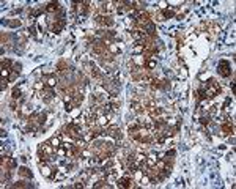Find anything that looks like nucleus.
Listing matches in <instances>:
<instances>
[{"mask_svg":"<svg viewBox=\"0 0 236 189\" xmlns=\"http://www.w3.org/2000/svg\"><path fill=\"white\" fill-rule=\"evenodd\" d=\"M17 76H19V73H16V71H13V73L10 74V77H8V80H10V82H13V80H16V79H17Z\"/></svg>","mask_w":236,"mask_h":189,"instance_id":"30","label":"nucleus"},{"mask_svg":"<svg viewBox=\"0 0 236 189\" xmlns=\"http://www.w3.org/2000/svg\"><path fill=\"white\" fill-rule=\"evenodd\" d=\"M175 155H176V151L173 150V148H170V150H167V151H165V155H164V156H165V158H169V156H170V158H173Z\"/></svg>","mask_w":236,"mask_h":189,"instance_id":"28","label":"nucleus"},{"mask_svg":"<svg viewBox=\"0 0 236 189\" xmlns=\"http://www.w3.org/2000/svg\"><path fill=\"white\" fill-rule=\"evenodd\" d=\"M39 96H41V99H43L44 102H51L54 98H55V90L44 85L43 88L39 90Z\"/></svg>","mask_w":236,"mask_h":189,"instance_id":"2","label":"nucleus"},{"mask_svg":"<svg viewBox=\"0 0 236 189\" xmlns=\"http://www.w3.org/2000/svg\"><path fill=\"white\" fill-rule=\"evenodd\" d=\"M74 187H77V189H82V187H85V181H82L80 180V183H76Z\"/></svg>","mask_w":236,"mask_h":189,"instance_id":"32","label":"nucleus"},{"mask_svg":"<svg viewBox=\"0 0 236 189\" xmlns=\"http://www.w3.org/2000/svg\"><path fill=\"white\" fill-rule=\"evenodd\" d=\"M115 24V20L110 17V16H104L102 17V25H106V27H112Z\"/></svg>","mask_w":236,"mask_h":189,"instance_id":"20","label":"nucleus"},{"mask_svg":"<svg viewBox=\"0 0 236 189\" xmlns=\"http://www.w3.org/2000/svg\"><path fill=\"white\" fill-rule=\"evenodd\" d=\"M230 102H231V98H227L225 102H224V109H228V106H230Z\"/></svg>","mask_w":236,"mask_h":189,"instance_id":"33","label":"nucleus"},{"mask_svg":"<svg viewBox=\"0 0 236 189\" xmlns=\"http://www.w3.org/2000/svg\"><path fill=\"white\" fill-rule=\"evenodd\" d=\"M162 19H170V17H173L175 16V11L173 10H170V8H162Z\"/></svg>","mask_w":236,"mask_h":189,"instance_id":"16","label":"nucleus"},{"mask_svg":"<svg viewBox=\"0 0 236 189\" xmlns=\"http://www.w3.org/2000/svg\"><path fill=\"white\" fill-rule=\"evenodd\" d=\"M104 134H107V136H110V137H113V139H116V140H121V139H123L121 131H120V128H118L116 124H110V126H107V128L104 129Z\"/></svg>","mask_w":236,"mask_h":189,"instance_id":"4","label":"nucleus"},{"mask_svg":"<svg viewBox=\"0 0 236 189\" xmlns=\"http://www.w3.org/2000/svg\"><path fill=\"white\" fill-rule=\"evenodd\" d=\"M151 183V180H150V175L148 173H143L142 175V178H140V186H147Z\"/></svg>","mask_w":236,"mask_h":189,"instance_id":"22","label":"nucleus"},{"mask_svg":"<svg viewBox=\"0 0 236 189\" xmlns=\"http://www.w3.org/2000/svg\"><path fill=\"white\" fill-rule=\"evenodd\" d=\"M222 132H224L225 136L233 134V123H231V120H228V121H224V123H222Z\"/></svg>","mask_w":236,"mask_h":189,"instance_id":"12","label":"nucleus"},{"mask_svg":"<svg viewBox=\"0 0 236 189\" xmlns=\"http://www.w3.org/2000/svg\"><path fill=\"white\" fill-rule=\"evenodd\" d=\"M65 25H66L65 17H55V19H54V22L51 24V30L55 32V33H60L61 30L65 29Z\"/></svg>","mask_w":236,"mask_h":189,"instance_id":"6","label":"nucleus"},{"mask_svg":"<svg viewBox=\"0 0 236 189\" xmlns=\"http://www.w3.org/2000/svg\"><path fill=\"white\" fill-rule=\"evenodd\" d=\"M0 164H2V169H16L17 167V161L14 158H8V156H2V159H0Z\"/></svg>","mask_w":236,"mask_h":189,"instance_id":"5","label":"nucleus"},{"mask_svg":"<svg viewBox=\"0 0 236 189\" xmlns=\"http://www.w3.org/2000/svg\"><path fill=\"white\" fill-rule=\"evenodd\" d=\"M17 99H11V104H10V107H11V110H16V107H17V102H16Z\"/></svg>","mask_w":236,"mask_h":189,"instance_id":"31","label":"nucleus"},{"mask_svg":"<svg viewBox=\"0 0 236 189\" xmlns=\"http://www.w3.org/2000/svg\"><path fill=\"white\" fill-rule=\"evenodd\" d=\"M82 101H84V93L79 92V93H76L74 96H71V102H73V106L74 107H77L82 104Z\"/></svg>","mask_w":236,"mask_h":189,"instance_id":"13","label":"nucleus"},{"mask_svg":"<svg viewBox=\"0 0 236 189\" xmlns=\"http://www.w3.org/2000/svg\"><path fill=\"white\" fill-rule=\"evenodd\" d=\"M43 83L46 87H51V88H55L58 85V77L55 74H44L43 76Z\"/></svg>","mask_w":236,"mask_h":189,"instance_id":"7","label":"nucleus"},{"mask_svg":"<svg viewBox=\"0 0 236 189\" xmlns=\"http://www.w3.org/2000/svg\"><path fill=\"white\" fill-rule=\"evenodd\" d=\"M55 155L57 156H60V158H66V155H68V150L65 148L63 145H60L57 150H55Z\"/></svg>","mask_w":236,"mask_h":189,"instance_id":"17","label":"nucleus"},{"mask_svg":"<svg viewBox=\"0 0 236 189\" xmlns=\"http://www.w3.org/2000/svg\"><path fill=\"white\" fill-rule=\"evenodd\" d=\"M17 172H19V175H20V177H22V178H27V180H32V177H33V175H32V172H30L29 169H27L25 165H24V167H20V169H19Z\"/></svg>","mask_w":236,"mask_h":189,"instance_id":"15","label":"nucleus"},{"mask_svg":"<svg viewBox=\"0 0 236 189\" xmlns=\"http://www.w3.org/2000/svg\"><path fill=\"white\" fill-rule=\"evenodd\" d=\"M32 184H29L27 181H19V183H16V184H13V187H30Z\"/></svg>","mask_w":236,"mask_h":189,"instance_id":"26","label":"nucleus"},{"mask_svg":"<svg viewBox=\"0 0 236 189\" xmlns=\"http://www.w3.org/2000/svg\"><path fill=\"white\" fill-rule=\"evenodd\" d=\"M8 25L13 27V29H16V27H20V20H19V19H17V20H16V19H14V20H10Z\"/></svg>","mask_w":236,"mask_h":189,"instance_id":"27","label":"nucleus"},{"mask_svg":"<svg viewBox=\"0 0 236 189\" xmlns=\"http://www.w3.org/2000/svg\"><path fill=\"white\" fill-rule=\"evenodd\" d=\"M113 11V3L112 2H104L101 6V13L102 16H110V13Z\"/></svg>","mask_w":236,"mask_h":189,"instance_id":"11","label":"nucleus"},{"mask_svg":"<svg viewBox=\"0 0 236 189\" xmlns=\"http://www.w3.org/2000/svg\"><path fill=\"white\" fill-rule=\"evenodd\" d=\"M44 10H46V13H49V14H55L57 11H61L58 2H51V3H47Z\"/></svg>","mask_w":236,"mask_h":189,"instance_id":"10","label":"nucleus"},{"mask_svg":"<svg viewBox=\"0 0 236 189\" xmlns=\"http://www.w3.org/2000/svg\"><path fill=\"white\" fill-rule=\"evenodd\" d=\"M55 69H57V73L68 71V63H66V61H58V63H57V66H55Z\"/></svg>","mask_w":236,"mask_h":189,"instance_id":"18","label":"nucleus"},{"mask_svg":"<svg viewBox=\"0 0 236 189\" xmlns=\"http://www.w3.org/2000/svg\"><path fill=\"white\" fill-rule=\"evenodd\" d=\"M143 68L154 69V68H156V60H154V58H147V61H145V66H143Z\"/></svg>","mask_w":236,"mask_h":189,"instance_id":"21","label":"nucleus"},{"mask_svg":"<svg viewBox=\"0 0 236 189\" xmlns=\"http://www.w3.org/2000/svg\"><path fill=\"white\" fill-rule=\"evenodd\" d=\"M92 172H93V170H84V172L80 173V180H82V181L90 180V177H92Z\"/></svg>","mask_w":236,"mask_h":189,"instance_id":"23","label":"nucleus"},{"mask_svg":"<svg viewBox=\"0 0 236 189\" xmlns=\"http://www.w3.org/2000/svg\"><path fill=\"white\" fill-rule=\"evenodd\" d=\"M210 121H211V117L208 115V114L203 115V117H200V123H202L203 126H208V124H210Z\"/></svg>","mask_w":236,"mask_h":189,"instance_id":"24","label":"nucleus"},{"mask_svg":"<svg viewBox=\"0 0 236 189\" xmlns=\"http://www.w3.org/2000/svg\"><path fill=\"white\" fill-rule=\"evenodd\" d=\"M8 82H10L8 79H5V77L2 79V83H0V90H2V92H3V90L6 88V85H8Z\"/></svg>","mask_w":236,"mask_h":189,"instance_id":"29","label":"nucleus"},{"mask_svg":"<svg viewBox=\"0 0 236 189\" xmlns=\"http://www.w3.org/2000/svg\"><path fill=\"white\" fill-rule=\"evenodd\" d=\"M39 172L41 175H44L46 178H51V180H54L55 175H57V170H54L47 162H39Z\"/></svg>","mask_w":236,"mask_h":189,"instance_id":"3","label":"nucleus"},{"mask_svg":"<svg viewBox=\"0 0 236 189\" xmlns=\"http://www.w3.org/2000/svg\"><path fill=\"white\" fill-rule=\"evenodd\" d=\"M49 142H51V145L54 146V148H55V150H57V148H58V146L61 145V139H60L58 136H55V137H52V139H51V140H49Z\"/></svg>","mask_w":236,"mask_h":189,"instance_id":"19","label":"nucleus"},{"mask_svg":"<svg viewBox=\"0 0 236 189\" xmlns=\"http://www.w3.org/2000/svg\"><path fill=\"white\" fill-rule=\"evenodd\" d=\"M110 115H112V114H109V115H106V114H102V115H99V117H98V124L101 126V128H104V126H107V124H109V120H110Z\"/></svg>","mask_w":236,"mask_h":189,"instance_id":"14","label":"nucleus"},{"mask_svg":"<svg viewBox=\"0 0 236 189\" xmlns=\"http://www.w3.org/2000/svg\"><path fill=\"white\" fill-rule=\"evenodd\" d=\"M217 71H219V74L222 76V77H230V76H231V65H230V61L220 60L219 65H217Z\"/></svg>","mask_w":236,"mask_h":189,"instance_id":"1","label":"nucleus"},{"mask_svg":"<svg viewBox=\"0 0 236 189\" xmlns=\"http://www.w3.org/2000/svg\"><path fill=\"white\" fill-rule=\"evenodd\" d=\"M25 88H27L25 83H19V85H16L14 88H13V92H11V99H19V98H22V93L25 92Z\"/></svg>","mask_w":236,"mask_h":189,"instance_id":"9","label":"nucleus"},{"mask_svg":"<svg viewBox=\"0 0 236 189\" xmlns=\"http://www.w3.org/2000/svg\"><path fill=\"white\" fill-rule=\"evenodd\" d=\"M73 5H74L76 11H77L79 17H80V19H84L85 14H87V11H88V5H90V2H80V3H73Z\"/></svg>","mask_w":236,"mask_h":189,"instance_id":"8","label":"nucleus"},{"mask_svg":"<svg viewBox=\"0 0 236 189\" xmlns=\"http://www.w3.org/2000/svg\"><path fill=\"white\" fill-rule=\"evenodd\" d=\"M13 66V61L11 60H3L2 61V69H10Z\"/></svg>","mask_w":236,"mask_h":189,"instance_id":"25","label":"nucleus"}]
</instances>
